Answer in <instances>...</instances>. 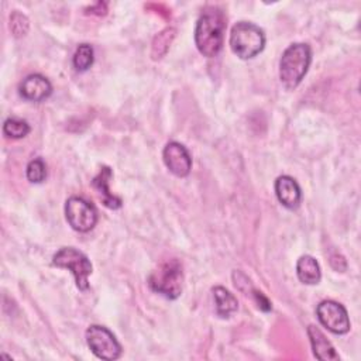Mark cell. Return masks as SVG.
<instances>
[{"mask_svg":"<svg viewBox=\"0 0 361 361\" xmlns=\"http://www.w3.org/2000/svg\"><path fill=\"white\" fill-rule=\"evenodd\" d=\"M224 30L226 21L223 13L214 7L204 10L195 27V44L197 51L207 58L216 56L223 48Z\"/></svg>","mask_w":361,"mask_h":361,"instance_id":"obj_1","label":"cell"},{"mask_svg":"<svg viewBox=\"0 0 361 361\" xmlns=\"http://www.w3.org/2000/svg\"><path fill=\"white\" fill-rule=\"evenodd\" d=\"M312 62V49L305 42H295L289 45L279 61V79L286 89H295Z\"/></svg>","mask_w":361,"mask_h":361,"instance_id":"obj_2","label":"cell"},{"mask_svg":"<svg viewBox=\"0 0 361 361\" xmlns=\"http://www.w3.org/2000/svg\"><path fill=\"white\" fill-rule=\"evenodd\" d=\"M182 282L183 271L176 258L162 261L148 276L149 288L166 299H176L180 296Z\"/></svg>","mask_w":361,"mask_h":361,"instance_id":"obj_3","label":"cell"},{"mask_svg":"<svg viewBox=\"0 0 361 361\" xmlns=\"http://www.w3.org/2000/svg\"><path fill=\"white\" fill-rule=\"evenodd\" d=\"M265 45L264 31L248 21L237 23L230 32L231 51L241 59H251L257 56Z\"/></svg>","mask_w":361,"mask_h":361,"instance_id":"obj_4","label":"cell"},{"mask_svg":"<svg viewBox=\"0 0 361 361\" xmlns=\"http://www.w3.org/2000/svg\"><path fill=\"white\" fill-rule=\"evenodd\" d=\"M52 264L58 268L69 269L75 278V283L80 290L89 289V275L93 267L89 258L73 247H62L52 257Z\"/></svg>","mask_w":361,"mask_h":361,"instance_id":"obj_5","label":"cell"},{"mask_svg":"<svg viewBox=\"0 0 361 361\" xmlns=\"http://www.w3.org/2000/svg\"><path fill=\"white\" fill-rule=\"evenodd\" d=\"M86 343L90 351L100 360L113 361L121 355V344L116 336L104 326L92 324L86 330Z\"/></svg>","mask_w":361,"mask_h":361,"instance_id":"obj_6","label":"cell"},{"mask_svg":"<svg viewBox=\"0 0 361 361\" xmlns=\"http://www.w3.org/2000/svg\"><path fill=\"white\" fill-rule=\"evenodd\" d=\"M65 217L73 230L87 233L97 223V210L86 199L71 196L65 203Z\"/></svg>","mask_w":361,"mask_h":361,"instance_id":"obj_7","label":"cell"},{"mask_svg":"<svg viewBox=\"0 0 361 361\" xmlns=\"http://www.w3.org/2000/svg\"><path fill=\"white\" fill-rule=\"evenodd\" d=\"M319 322L334 334H345L350 330V317L345 307L336 300H323L316 307Z\"/></svg>","mask_w":361,"mask_h":361,"instance_id":"obj_8","label":"cell"},{"mask_svg":"<svg viewBox=\"0 0 361 361\" xmlns=\"http://www.w3.org/2000/svg\"><path fill=\"white\" fill-rule=\"evenodd\" d=\"M164 164L175 176L185 178L192 169V157L185 145L176 141H171L162 151Z\"/></svg>","mask_w":361,"mask_h":361,"instance_id":"obj_9","label":"cell"},{"mask_svg":"<svg viewBox=\"0 0 361 361\" xmlns=\"http://www.w3.org/2000/svg\"><path fill=\"white\" fill-rule=\"evenodd\" d=\"M18 92L28 102H42L52 93V85L45 76L32 73L23 79Z\"/></svg>","mask_w":361,"mask_h":361,"instance_id":"obj_10","label":"cell"},{"mask_svg":"<svg viewBox=\"0 0 361 361\" xmlns=\"http://www.w3.org/2000/svg\"><path fill=\"white\" fill-rule=\"evenodd\" d=\"M275 195L278 200L288 209H296L302 202L300 186L292 176H288V175H282L276 178Z\"/></svg>","mask_w":361,"mask_h":361,"instance_id":"obj_11","label":"cell"},{"mask_svg":"<svg viewBox=\"0 0 361 361\" xmlns=\"http://www.w3.org/2000/svg\"><path fill=\"white\" fill-rule=\"evenodd\" d=\"M307 336L310 338L312 350L316 358L323 361H337L340 355L336 353L333 344L326 338V336L313 324L307 327Z\"/></svg>","mask_w":361,"mask_h":361,"instance_id":"obj_12","label":"cell"},{"mask_svg":"<svg viewBox=\"0 0 361 361\" xmlns=\"http://www.w3.org/2000/svg\"><path fill=\"white\" fill-rule=\"evenodd\" d=\"M110 178H111V169L109 166H103L100 169V172L93 178L92 183H93V188L99 192V195L102 197V202L106 207L120 209L121 204H123V200L120 197L114 196L113 193H110V190H109Z\"/></svg>","mask_w":361,"mask_h":361,"instance_id":"obj_13","label":"cell"},{"mask_svg":"<svg viewBox=\"0 0 361 361\" xmlns=\"http://www.w3.org/2000/svg\"><path fill=\"white\" fill-rule=\"evenodd\" d=\"M212 293H213L214 309H216L217 316L227 319L237 312V309H238L237 298L230 290H227L224 286H214L212 289Z\"/></svg>","mask_w":361,"mask_h":361,"instance_id":"obj_14","label":"cell"},{"mask_svg":"<svg viewBox=\"0 0 361 361\" xmlns=\"http://www.w3.org/2000/svg\"><path fill=\"white\" fill-rule=\"evenodd\" d=\"M296 275L305 285L319 283L322 278L319 262L312 255H302L296 262Z\"/></svg>","mask_w":361,"mask_h":361,"instance_id":"obj_15","label":"cell"},{"mask_svg":"<svg viewBox=\"0 0 361 361\" xmlns=\"http://www.w3.org/2000/svg\"><path fill=\"white\" fill-rule=\"evenodd\" d=\"M93 59H94V52H93L92 45L80 44L73 54L72 63L78 72H85L93 65Z\"/></svg>","mask_w":361,"mask_h":361,"instance_id":"obj_16","label":"cell"},{"mask_svg":"<svg viewBox=\"0 0 361 361\" xmlns=\"http://www.w3.org/2000/svg\"><path fill=\"white\" fill-rule=\"evenodd\" d=\"M30 130H31L30 124L25 120H21L17 117H8L3 123V134L7 138H13V140L23 138L30 133Z\"/></svg>","mask_w":361,"mask_h":361,"instance_id":"obj_17","label":"cell"},{"mask_svg":"<svg viewBox=\"0 0 361 361\" xmlns=\"http://www.w3.org/2000/svg\"><path fill=\"white\" fill-rule=\"evenodd\" d=\"M25 176L31 183H41L47 178V166L41 158H35L28 162Z\"/></svg>","mask_w":361,"mask_h":361,"instance_id":"obj_18","label":"cell"},{"mask_svg":"<svg viewBox=\"0 0 361 361\" xmlns=\"http://www.w3.org/2000/svg\"><path fill=\"white\" fill-rule=\"evenodd\" d=\"M28 27H30L28 18L24 14H21L18 11L11 14V17H10V28H11V32L14 34V37L25 35L27 31H28Z\"/></svg>","mask_w":361,"mask_h":361,"instance_id":"obj_19","label":"cell"},{"mask_svg":"<svg viewBox=\"0 0 361 361\" xmlns=\"http://www.w3.org/2000/svg\"><path fill=\"white\" fill-rule=\"evenodd\" d=\"M252 296H254V299H255V302H257V305H258V307H259L261 310L269 312V310L272 309L271 302L268 300V298H267L262 292H258V290L252 289Z\"/></svg>","mask_w":361,"mask_h":361,"instance_id":"obj_20","label":"cell"}]
</instances>
